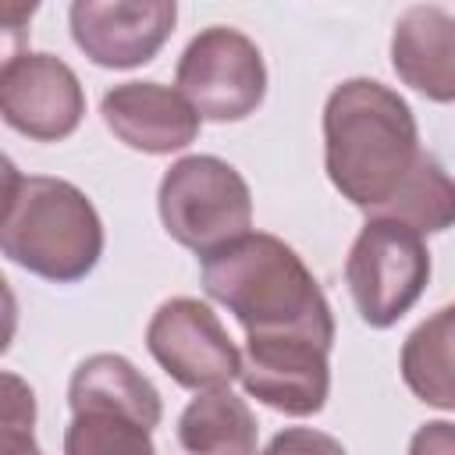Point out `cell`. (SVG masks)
I'll list each match as a JSON object with an SVG mask.
<instances>
[{"label":"cell","instance_id":"obj_5","mask_svg":"<svg viewBox=\"0 0 455 455\" xmlns=\"http://www.w3.org/2000/svg\"><path fill=\"white\" fill-rule=\"evenodd\" d=\"M167 235L199 259L252 228V192L245 178L220 156H181L167 167L156 192Z\"/></svg>","mask_w":455,"mask_h":455},{"label":"cell","instance_id":"obj_11","mask_svg":"<svg viewBox=\"0 0 455 455\" xmlns=\"http://www.w3.org/2000/svg\"><path fill=\"white\" fill-rule=\"evenodd\" d=\"M68 25L96 68L128 71L164 50L178 25V0H71Z\"/></svg>","mask_w":455,"mask_h":455},{"label":"cell","instance_id":"obj_15","mask_svg":"<svg viewBox=\"0 0 455 455\" xmlns=\"http://www.w3.org/2000/svg\"><path fill=\"white\" fill-rule=\"evenodd\" d=\"M398 370L419 402L455 409V302L427 316L405 338Z\"/></svg>","mask_w":455,"mask_h":455},{"label":"cell","instance_id":"obj_3","mask_svg":"<svg viewBox=\"0 0 455 455\" xmlns=\"http://www.w3.org/2000/svg\"><path fill=\"white\" fill-rule=\"evenodd\" d=\"M0 249L43 281L75 284L103 256V220L78 185L50 174H21L7 164Z\"/></svg>","mask_w":455,"mask_h":455},{"label":"cell","instance_id":"obj_6","mask_svg":"<svg viewBox=\"0 0 455 455\" xmlns=\"http://www.w3.org/2000/svg\"><path fill=\"white\" fill-rule=\"evenodd\" d=\"M430 281V252L416 228L395 217H370L345 259V284L363 323H398Z\"/></svg>","mask_w":455,"mask_h":455},{"label":"cell","instance_id":"obj_16","mask_svg":"<svg viewBox=\"0 0 455 455\" xmlns=\"http://www.w3.org/2000/svg\"><path fill=\"white\" fill-rule=\"evenodd\" d=\"M377 217L405 220L419 235L448 231L455 228V178L427 153L419 167L409 174V181L398 188V196Z\"/></svg>","mask_w":455,"mask_h":455},{"label":"cell","instance_id":"obj_4","mask_svg":"<svg viewBox=\"0 0 455 455\" xmlns=\"http://www.w3.org/2000/svg\"><path fill=\"white\" fill-rule=\"evenodd\" d=\"M68 455H153V430L160 427L164 402L149 377H142L124 355L96 352L78 363L68 384Z\"/></svg>","mask_w":455,"mask_h":455},{"label":"cell","instance_id":"obj_10","mask_svg":"<svg viewBox=\"0 0 455 455\" xmlns=\"http://www.w3.org/2000/svg\"><path fill=\"white\" fill-rule=\"evenodd\" d=\"M331 341L309 334H245L242 387L284 416H313L331 395Z\"/></svg>","mask_w":455,"mask_h":455},{"label":"cell","instance_id":"obj_14","mask_svg":"<svg viewBox=\"0 0 455 455\" xmlns=\"http://www.w3.org/2000/svg\"><path fill=\"white\" fill-rule=\"evenodd\" d=\"M178 441L196 455H249L256 451V416L231 387H206L185 405Z\"/></svg>","mask_w":455,"mask_h":455},{"label":"cell","instance_id":"obj_18","mask_svg":"<svg viewBox=\"0 0 455 455\" xmlns=\"http://www.w3.org/2000/svg\"><path fill=\"white\" fill-rule=\"evenodd\" d=\"M36 7H39V0H0V25H4V32L18 36L28 25V18L36 14Z\"/></svg>","mask_w":455,"mask_h":455},{"label":"cell","instance_id":"obj_7","mask_svg":"<svg viewBox=\"0 0 455 455\" xmlns=\"http://www.w3.org/2000/svg\"><path fill=\"white\" fill-rule=\"evenodd\" d=\"M174 85L203 121H245L267 96V64L245 32L210 25L178 57Z\"/></svg>","mask_w":455,"mask_h":455},{"label":"cell","instance_id":"obj_8","mask_svg":"<svg viewBox=\"0 0 455 455\" xmlns=\"http://www.w3.org/2000/svg\"><path fill=\"white\" fill-rule=\"evenodd\" d=\"M146 348L160 370L188 391L228 387L242 373V352L228 338L220 316L188 295L167 299L153 313L146 327Z\"/></svg>","mask_w":455,"mask_h":455},{"label":"cell","instance_id":"obj_2","mask_svg":"<svg viewBox=\"0 0 455 455\" xmlns=\"http://www.w3.org/2000/svg\"><path fill=\"white\" fill-rule=\"evenodd\" d=\"M203 288L245 327V334H309L334 345V313L302 263L274 235L245 231L203 256Z\"/></svg>","mask_w":455,"mask_h":455},{"label":"cell","instance_id":"obj_9","mask_svg":"<svg viewBox=\"0 0 455 455\" xmlns=\"http://www.w3.org/2000/svg\"><path fill=\"white\" fill-rule=\"evenodd\" d=\"M0 114L7 128L32 142H60L82 124L85 92L78 75L60 57L21 50L4 60Z\"/></svg>","mask_w":455,"mask_h":455},{"label":"cell","instance_id":"obj_12","mask_svg":"<svg viewBox=\"0 0 455 455\" xmlns=\"http://www.w3.org/2000/svg\"><path fill=\"white\" fill-rule=\"evenodd\" d=\"M103 124L135 153L167 156L196 142L203 117L181 89L160 82H121L103 92Z\"/></svg>","mask_w":455,"mask_h":455},{"label":"cell","instance_id":"obj_13","mask_svg":"<svg viewBox=\"0 0 455 455\" xmlns=\"http://www.w3.org/2000/svg\"><path fill=\"white\" fill-rule=\"evenodd\" d=\"M395 75L434 103H455V18L434 4L409 7L391 32Z\"/></svg>","mask_w":455,"mask_h":455},{"label":"cell","instance_id":"obj_1","mask_svg":"<svg viewBox=\"0 0 455 455\" xmlns=\"http://www.w3.org/2000/svg\"><path fill=\"white\" fill-rule=\"evenodd\" d=\"M412 107L377 78H348L323 103V167L352 206L377 217L423 160Z\"/></svg>","mask_w":455,"mask_h":455},{"label":"cell","instance_id":"obj_17","mask_svg":"<svg viewBox=\"0 0 455 455\" xmlns=\"http://www.w3.org/2000/svg\"><path fill=\"white\" fill-rule=\"evenodd\" d=\"M412 451H451L455 448V427L451 423H427L416 437H412V444H409Z\"/></svg>","mask_w":455,"mask_h":455}]
</instances>
